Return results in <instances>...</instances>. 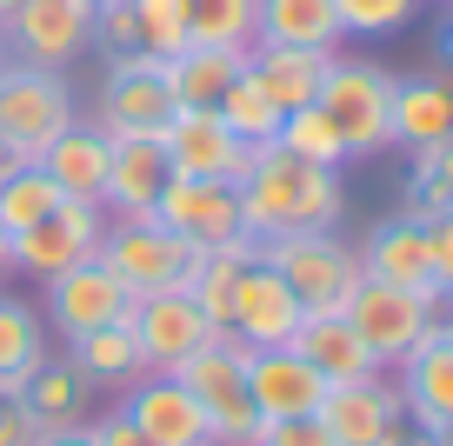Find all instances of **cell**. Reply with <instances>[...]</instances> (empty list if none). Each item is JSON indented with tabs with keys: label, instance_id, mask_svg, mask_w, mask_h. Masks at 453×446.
<instances>
[{
	"label": "cell",
	"instance_id": "obj_1",
	"mask_svg": "<svg viewBox=\"0 0 453 446\" xmlns=\"http://www.w3.org/2000/svg\"><path fill=\"white\" fill-rule=\"evenodd\" d=\"M347 194H340V167H313V160L287 154L280 140L254 147V167L241 181V220L247 240H280V234H320L340 227Z\"/></svg>",
	"mask_w": 453,
	"mask_h": 446
},
{
	"label": "cell",
	"instance_id": "obj_2",
	"mask_svg": "<svg viewBox=\"0 0 453 446\" xmlns=\"http://www.w3.org/2000/svg\"><path fill=\"white\" fill-rule=\"evenodd\" d=\"M73 120H81V107H73V87L60 67H34L14 54L0 60V140L20 160H41Z\"/></svg>",
	"mask_w": 453,
	"mask_h": 446
},
{
	"label": "cell",
	"instance_id": "obj_3",
	"mask_svg": "<svg viewBox=\"0 0 453 446\" xmlns=\"http://www.w3.org/2000/svg\"><path fill=\"white\" fill-rule=\"evenodd\" d=\"M94 253L107 260V273L120 280L134 300H141V293H187V280H194V266H200V247H187L180 234H167L154 213H113Z\"/></svg>",
	"mask_w": 453,
	"mask_h": 446
},
{
	"label": "cell",
	"instance_id": "obj_4",
	"mask_svg": "<svg viewBox=\"0 0 453 446\" xmlns=\"http://www.w3.org/2000/svg\"><path fill=\"white\" fill-rule=\"evenodd\" d=\"M173 380H180L187 393H194V406L207 413V440L213 446H254L260 433V406L254 393H247V347L241 340H207L200 353H187L180 366H173Z\"/></svg>",
	"mask_w": 453,
	"mask_h": 446
},
{
	"label": "cell",
	"instance_id": "obj_5",
	"mask_svg": "<svg viewBox=\"0 0 453 446\" xmlns=\"http://www.w3.org/2000/svg\"><path fill=\"white\" fill-rule=\"evenodd\" d=\"M313 100H320V113L340 127L347 160L394 147V73H387V67L326 54V73H320V94H313Z\"/></svg>",
	"mask_w": 453,
	"mask_h": 446
},
{
	"label": "cell",
	"instance_id": "obj_6",
	"mask_svg": "<svg viewBox=\"0 0 453 446\" xmlns=\"http://www.w3.org/2000/svg\"><path fill=\"white\" fill-rule=\"evenodd\" d=\"M254 260H267L273 273L294 287V300L307 313H340L347 293L360 287V247L320 227V234H280V240H254Z\"/></svg>",
	"mask_w": 453,
	"mask_h": 446
},
{
	"label": "cell",
	"instance_id": "obj_7",
	"mask_svg": "<svg viewBox=\"0 0 453 446\" xmlns=\"http://www.w3.org/2000/svg\"><path fill=\"white\" fill-rule=\"evenodd\" d=\"M173 113H180V100H173L167 67H160L154 54H113L107 81H100L94 127H107V134H147V140H160Z\"/></svg>",
	"mask_w": 453,
	"mask_h": 446
},
{
	"label": "cell",
	"instance_id": "obj_8",
	"mask_svg": "<svg viewBox=\"0 0 453 446\" xmlns=\"http://www.w3.org/2000/svg\"><path fill=\"white\" fill-rule=\"evenodd\" d=\"M340 313H347V327L367 340V353L380 366H400L426 340V327L440 320V307H426V300H413V293L387 287V280H367V273H360V287L347 293V307H340Z\"/></svg>",
	"mask_w": 453,
	"mask_h": 446
},
{
	"label": "cell",
	"instance_id": "obj_9",
	"mask_svg": "<svg viewBox=\"0 0 453 446\" xmlns=\"http://www.w3.org/2000/svg\"><path fill=\"white\" fill-rule=\"evenodd\" d=\"M360 273L413 293V300H426V307H447L440 273H434V227H426L413 207L394 213V220H380L367 240H360Z\"/></svg>",
	"mask_w": 453,
	"mask_h": 446
},
{
	"label": "cell",
	"instance_id": "obj_10",
	"mask_svg": "<svg viewBox=\"0 0 453 446\" xmlns=\"http://www.w3.org/2000/svg\"><path fill=\"white\" fill-rule=\"evenodd\" d=\"M0 47L34 67H67L73 54L94 47V7L87 0H20L0 20Z\"/></svg>",
	"mask_w": 453,
	"mask_h": 446
},
{
	"label": "cell",
	"instance_id": "obj_11",
	"mask_svg": "<svg viewBox=\"0 0 453 446\" xmlns=\"http://www.w3.org/2000/svg\"><path fill=\"white\" fill-rule=\"evenodd\" d=\"M154 220L167 227V234H180L187 247H200V253L247 240L241 187H226V181H187V173H173V181L160 187V200H154Z\"/></svg>",
	"mask_w": 453,
	"mask_h": 446
},
{
	"label": "cell",
	"instance_id": "obj_12",
	"mask_svg": "<svg viewBox=\"0 0 453 446\" xmlns=\"http://www.w3.org/2000/svg\"><path fill=\"white\" fill-rule=\"evenodd\" d=\"M160 147H167V167L187 173V181H226V187H241L247 167H254V147H247V140L234 134L213 107H180L167 120V134H160Z\"/></svg>",
	"mask_w": 453,
	"mask_h": 446
},
{
	"label": "cell",
	"instance_id": "obj_13",
	"mask_svg": "<svg viewBox=\"0 0 453 446\" xmlns=\"http://www.w3.org/2000/svg\"><path fill=\"white\" fill-rule=\"evenodd\" d=\"M107 234V207L100 200H60L47 220H34L27 234H14V273L27 280H54L67 266H81Z\"/></svg>",
	"mask_w": 453,
	"mask_h": 446
},
{
	"label": "cell",
	"instance_id": "obj_14",
	"mask_svg": "<svg viewBox=\"0 0 453 446\" xmlns=\"http://www.w3.org/2000/svg\"><path fill=\"white\" fill-rule=\"evenodd\" d=\"M41 287H47V300H41L47 313H41V320H47V327H60V340L127 320V307H134V293L107 273V260H100V253H87L81 266H67V273L41 280Z\"/></svg>",
	"mask_w": 453,
	"mask_h": 446
},
{
	"label": "cell",
	"instance_id": "obj_15",
	"mask_svg": "<svg viewBox=\"0 0 453 446\" xmlns=\"http://www.w3.org/2000/svg\"><path fill=\"white\" fill-rule=\"evenodd\" d=\"M313 419L326 427L334 446H387L400 433V419H407V406H400V380H387V373L340 380V387H326V400H320Z\"/></svg>",
	"mask_w": 453,
	"mask_h": 446
},
{
	"label": "cell",
	"instance_id": "obj_16",
	"mask_svg": "<svg viewBox=\"0 0 453 446\" xmlns=\"http://www.w3.org/2000/svg\"><path fill=\"white\" fill-rule=\"evenodd\" d=\"M127 327H134V340H141L147 373H173L187 353H200L207 340H220L213 320L194 307V293H141L127 307Z\"/></svg>",
	"mask_w": 453,
	"mask_h": 446
},
{
	"label": "cell",
	"instance_id": "obj_17",
	"mask_svg": "<svg viewBox=\"0 0 453 446\" xmlns=\"http://www.w3.org/2000/svg\"><path fill=\"white\" fill-rule=\"evenodd\" d=\"M300 320H307V307L294 300V287H287L280 273H273L267 260L247 266L241 293H234V320H226V340H241L247 353H267V347H294Z\"/></svg>",
	"mask_w": 453,
	"mask_h": 446
},
{
	"label": "cell",
	"instance_id": "obj_18",
	"mask_svg": "<svg viewBox=\"0 0 453 446\" xmlns=\"http://www.w3.org/2000/svg\"><path fill=\"white\" fill-rule=\"evenodd\" d=\"M400 373V406H407L413 427L447 433L453 427V320H434L426 340L394 366Z\"/></svg>",
	"mask_w": 453,
	"mask_h": 446
},
{
	"label": "cell",
	"instance_id": "obj_19",
	"mask_svg": "<svg viewBox=\"0 0 453 446\" xmlns=\"http://www.w3.org/2000/svg\"><path fill=\"white\" fill-rule=\"evenodd\" d=\"M120 413H127L154 446H213V440H207V413L194 406V393H187L173 373H141V380H127Z\"/></svg>",
	"mask_w": 453,
	"mask_h": 446
},
{
	"label": "cell",
	"instance_id": "obj_20",
	"mask_svg": "<svg viewBox=\"0 0 453 446\" xmlns=\"http://www.w3.org/2000/svg\"><path fill=\"white\" fill-rule=\"evenodd\" d=\"M247 393H254L260 419H300V413H320L326 380L307 353L267 347V353H247Z\"/></svg>",
	"mask_w": 453,
	"mask_h": 446
},
{
	"label": "cell",
	"instance_id": "obj_21",
	"mask_svg": "<svg viewBox=\"0 0 453 446\" xmlns=\"http://www.w3.org/2000/svg\"><path fill=\"white\" fill-rule=\"evenodd\" d=\"M107 167H113V134L94 127V120H73L67 134L41 154V173L67 200H100V194H107Z\"/></svg>",
	"mask_w": 453,
	"mask_h": 446
},
{
	"label": "cell",
	"instance_id": "obj_22",
	"mask_svg": "<svg viewBox=\"0 0 453 446\" xmlns=\"http://www.w3.org/2000/svg\"><path fill=\"white\" fill-rule=\"evenodd\" d=\"M173 181L167 167V147L147 134H113V167H107V194H100V207L113 213H154L160 187Z\"/></svg>",
	"mask_w": 453,
	"mask_h": 446
},
{
	"label": "cell",
	"instance_id": "obj_23",
	"mask_svg": "<svg viewBox=\"0 0 453 446\" xmlns=\"http://www.w3.org/2000/svg\"><path fill=\"white\" fill-rule=\"evenodd\" d=\"M254 41L307 47V54H340L347 27H340L334 0H260V7H254Z\"/></svg>",
	"mask_w": 453,
	"mask_h": 446
},
{
	"label": "cell",
	"instance_id": "obj_24",
	"mask_svg": "<svg viewBox=\"0 0 453 446\" xmlns=\"http://www.w3.org/2000/svg\"><path fill=\"white\" fill-rule=\"evenodd\" d=\"M294 353H307L313 366H320L326 387H340V380H367V373H387L380 360L367 353V340L347 327V313H307L294 334Z\"/></svg>",
	"mask_w": 453,
	"mask_h": 446
},
{
	"label": "cell",
	"instance_id": "obj_25",
	"mask_svg": "<svg viewBox=\"0 0 453 446\" xmlns=\"http://www.w3.org/2000/svg\"><path fill=\"white\" fill-rule=\"evenodd\" d=\"M87 393H94V387L73 373L67 353H60V360L47 353V360L27 373V387H20V406L34 413L41 433H67V427H87Z\"/></svg>",
	"mask_w": 453,
	"mask_h": 446
},
{
	"label": "cell",
	"instance_id": "obj_26",
	"mask_svg": "<svg viewBox=\"0 0 453 446\" xmlns=\"http://www.w3.org/2000/svg\"><path fill=\"white\" fill-rule=\"evenodd\" d=\"M453 134V81L420 73V81H394V147H434Z\"/></svg>",
	"mask_w": 453,
	"mask_h": 446
},
{
	"label": "cell",
	"instance_id": "obj_27",
	"mask_svg": "<svg viewBox=\"0 0 453 446\" xmlns=\"http://www.w3.org/2000/svg\"><path fill=\"white\" fill-rule=\"evenodd\" d=\"M67 360H73V373H81L87 387H127V380L147 373L141 340H134L127 320L94 327V334H73V340H67Z\"/></svg>",
	"mask_w": 453,
	"mask_h": 446
},
{
	"label": "cell",
	"instance_id": "obj_28",
	"mask_svg": "<svg viewBox=\"0 0 453 446\" xmlns=\"http://www.w3.org/2000/svg\"><path fill=\"white\" fill-rule=\"evenodd\" d=\"M160 67H167V87H173L180 107H213V100L234 87V73L247 67V47H207V41H194V47H180L173 60H160Z\"/></svg>",
	"mask_w": 453,
	"mask_h": 446
},
{
	"label": "cell",
	"instance_id": "obj_29",
	"mask_svg": "<svg viewBox=\"0 0 453 446\" xmlns=\"http://www.w3.org/2000/svg\"><path fill=\"white\" fill-rule=\"evenodd\" d=\"M247 73H254V81L273 94V107H280V113H294V107H307V100L320 94L326 54H307V47H267V41H254V47H247Z\"/></svg>",
	"mask_w": 453,
	"mask_h": 446
},
{
	"label": "cell",
	"instance_id": "obj_30",
	"mask_svg": "<svg viewBox=\"0 0 453 446\" xmlns=\"http://www.w3.org/2000/svg\"><path fill=\"white\" fill-rule=\"evenodd\" d=\"M41 360H47V320L27 300L0 293V400H20V387Z\"/></svg>",
	"mask_w": 453,
	"mask_h": 446
},
{
	"label": "cell",
	"instance_id": "obj_31",
	"mask_svg": "<svg viewBox=\"0 0 453 446\" xmlns=\"http://www.w3.org/2000/svg\"><path fill=\"white\" fill-rule=\"evenodd\" d=\"M247 266H254V240H234V247L200 253V266H194V280H187V293H194V307L213 320V334H226V320H234V293H241Z\"/></svg>",
	"mask_w": 453,
	"mask_h": 446
},
{
	"label": "cell",
	"instance_id": "obj_32",
	"mask_svg": "<svg viewBox=\"0 0 453 446\" xmlns=\"http://www.w3.org/2000/svg\"><path fill=\"white\" fill-rule=\"evenodd\" d=\"M213 113H220V120L234 127V134H241L247 147H267V140L280 134V120H287V113L273 107V94H267V87H260L247 67L234 73V87H226L220 100H213Z\"/></svg>",
	"mask_w": 453,
	"mask_h": 446
},
{
	"label": "cell",
	"instance_id": "obj_33",
	"mask_svg": "<svg viewBox=\"0 0 453 446\" xmlns=\"http://www.w3.org/2000/svg\"><path fill=\"white\" fill-rule=\"evenodd\" d=\"M60 200H67V194H60V187L41 173V160H20V167L0 181V227H7V240L27 234L34 220H47Z\"/></svg>",
	"mask_w": 453,
	"mask_h": 446
},
{
	"label": "cell",
	"instance_id": "obj_34",
	"mask_svg": "<svg viewBox=\"0 0 453 446\" xmlns=\"http://www.w3.org/2000/svg\"><path fill=\"white\" fill-rule=\"evenodd\" d=\"M287 147V154L313 160V167H347V140H340V127L320 113V100H307V107H294L280 120V134H273Z\"/></svg>",
	"mask_w": 453,
	"mask_h": 446
},
{
	"label": "cell",
	"instance_id": "obj_35",
	"mask_svg": "<svg viewBox=\"0 0 453 446\" xmlns=\"http://www.w3.org/2000/svg\"><path fill=\"white\" fill-rule=\"evenodd\" d=\"M254 7L260 0H180L187 34L207 47H254Z\"/></svg>",
	"mask_w": 453,
	"mask_h": 446
},
{
	"label": "cell",
	"instance_id": "obj_36",
	"mask_svg": "<svg viewBox=\"0 0 453 446\" xmlns=\"http://www.w3.org/2000/svg\"><path fill=\"white\" fill-rule=\"evenodd\" d=\"M407 207L420 213V220H434V213H453V134L413 154V173H407Z\"/></svg>",
	"mask_w": 453,
	"mask_h": 446
},
{
	"label": "cell",
	"instance_id": "obj_37",
	"mask_svg": "<svg viewBox=\"0 0 453 446\" xmlns=\"http://www.w3.org/2000/svg\"><path fill=\"white\" fill-rule=\"evenodd\" d=\"M134 41H141V54H154V60H173L180 47H194L180 0H134Z\"/></svg>",
	"mask_w": 453,
	"mask_h": 446
},
{
	"label": "cell",
	"instance_id": "obj_38",
	"mask_svg": "<svg viewBox=\"0 0 453 446\" xmlns=\"http://www.w3.org/2000/svg\"><path fill=\"white\" fill-rule=\"evenodd\" d=\"M334 14L347 34H367V41H380V34H400L413 14H420V0H334Z\"/></svg>",
	"mask_w": 453,
	"mask_h": 446
},
{
	"label": "cell",
	"instance_id": "obj_39",
	"mask_svg": "<svg viewBox=\"0 0 453 446\" xmlns=\"http://www.w3.org/2000/svg\"><path fill=\"white\" fill-rule=\"evenodd\" d=\"M94 41L107 47V54H141V41H134V0H100L94 7Z\"/></svg>",
	"mask_w": 453,
	"mask_h": 446
},
{
	"label": "cell",
	"instance_id": "obj_40",
	"mask_svg": "<svg viewBox=\"0 0 453 446\" xmlns=\"http://www.w3.org/2000/svg\"><path fill=\"white\" fill-rule=\"evenodd\" d=\"M254 446H334V440H326V427L313 413H300V419H260Z\"/></svg>",
	"mask_w": 453,
	"mask_h": 446
},
{
	"label": "cell",
	"instance_id": "obj_41",
	"mask_svg": "<svg viewBox=\"0 0 453 446\" xmlns=\"http://www.w3.org/2000/svg\"><path fill=\"white\" fill-rule=\"evenodd\" d=\"M87 433H94V446H154L141 427H134L127 413H107V419H87Z\"/></svg>",
	"mask_w": 453,
	"mask_h": 446
},
{
	"label": "cell",
	"instance_id": "obj_42",
	"mask_svg": "<svg viewBox=\"0 0 453 446\" xmlns=\"http://www.w3.org/2000/svg\"><path fill=\"white\" fill-rule=\"evenodd\" d=\"M434 273H440V293L453 300V213H434Z\"/></svg>",
	"mask_w": 453,
	"mask_h": 446
},
{
	"label": "cell",
	"instance_id": "obj_43",
	"mask_svg": "<svg viewBox=\"0 0 453 446\" xmlns=\"http://www.w3.org/2000/svg\"><path fill=\"white\" fill-rule=\"evenodd\" d=\"M41 440V427H34V413L20 400H0V446H34Z\"/></svg>",
	"mask_w": 453,
	"mask_h": 446
},
{
	"label": "cell",
	"instance_id": "obj_44",
	"mask_svg": "<svg viewBox=\"0 0 453 446\" xmlns=\"http://www.w3.org/2000/svg\"><path fill=\"white\" fill-rule=\"evenodd\" d=\"M34 446H94V433H87V427H67V433H41Z\"/></svg>",
	"mask_w": 453,
	"mask_h": 446
},
{
	"label": "cell",
	"instance_id": "obj_45",
	"mask_svg": "<svg viewBox=\"0 0 453 446\" xmlns=\"http://www.w3.org/2000/svg\"><path fill=\"white\" fill-rule=\"evenodd\" d=\"M7 273H14V240H7V227H0V287H7Z\"/></svg>",
	"mask_w": 453,
	"mask_h": 446
},
{
	"label": "cell",
	"instance_id": "obj_46",
	"mask_svg": "<svg viewBox=\"0 0 453 446\" xmlns=\"http://www.w3.org/2000/svg\"><path fill=\"white\" fill-rule=\"evenodd\" d=\"M440 54H447V60H453V27H447V41H440Z\"/></svg>",
	"mask_w": 453,
	"mask_h": 446
},
{
	"label": "cell",
	"instance_id": "obj_47",
	"mask_svg": "<svg viewBox=\"0 0 453 446\" xmlns=\"http://www.w3.org/2000/svg\"><path fill=\"white\" fill-rule=\"evenodd\" d=\"M14 7H20V0H0V20H7V14H14Z\"/></svg>",
	"mask_w": 453,
	"mask_h": 446
},
{
	"label": "cell",
	"instance_id": "obj_48",
	"mask_svg": "<svg viewBox=\"0 0 453 446\" xmlns=\"http://www.w3.org/2000/svg\"><path fill=\"white\" fill-rule=\"evenodd\" d=\"M440 446H453V427H447V433H440Z\"/></svg>",
	"mask_w": 453,
	"mask_h": 446
},
{
	"label": "cell",
	"instance_id": "obj_49",
	"mask_svg": "<svg viewBox=\"0 0 453 446\" xmlns=\"http://www.w3.org/2000/svg\"><path fill=\"white\" fill-rule=\"evenodd\" d=\"M87 7H100V0H87Z\"/></svg>",
	"mask_w": 453,
	"mask_h": 446
},
{
	"label": "cell",
	"instance_id": "obj_50",
	"mask_svg": "<svg viewBox=\"0 0 453 446\" xmlns=\"http://www.w3.org/2000/svg\"><path fill=\"white\" fill-rule=\"evenodd\" d=\"M447 307H453V300H447ZM447 320H453V313H447Z\"/></svg>",
	"mask_w": 453,
	"mask_h": 446
},
{
	"label": "cell",
	"instance_id": "obj_51",
	"mask_svg": "<svg viewBox=\"0 0 453 446\" xmlns=\"http://www.w3.org/2000/svg\"><path fill=\"white\" fill-rule=\"evenodd\" d=\"M447 7H453V0H447Z\"/></svg>",
	"mask_w": 453,
	"mask_h": 446
}]
</instances>
